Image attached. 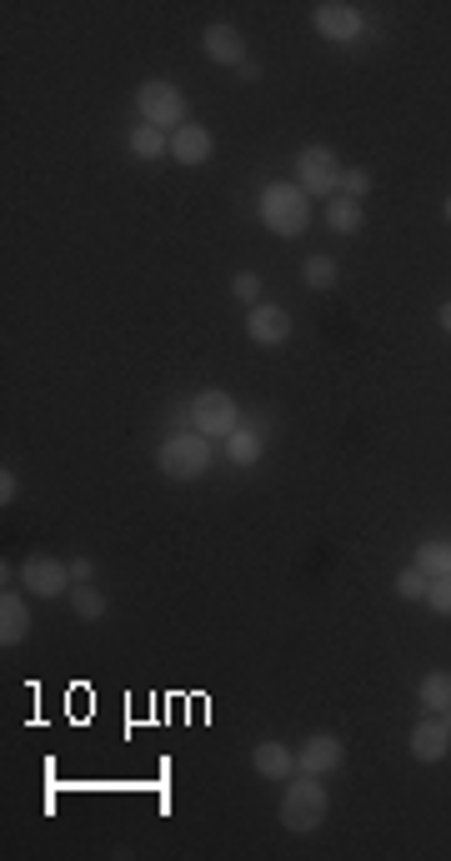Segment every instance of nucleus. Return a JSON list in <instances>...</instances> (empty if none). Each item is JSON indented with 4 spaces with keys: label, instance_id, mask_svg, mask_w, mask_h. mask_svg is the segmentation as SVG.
I'll return each instance as SVG.
<instances>
[{
    "label": "nucleus",
    "instance_id": "nucleus-1",
    "mask_svg": "<svg viewBox=\"0 0 451 861\" xmlns=\"http://www.w3.org/2000/svg\"><path fill=\"white\" fill-rule=\"evenodd\" d=\"M256 216H262V226L271 230V236H306V226H311V196H306L296 181H271V186H262V196H256Z\"/></svg>",
    "mask_w": 451,
    "mask_h": 861
},
{
    "label": "nucleus",
    "instance_id": "nucleus-2",
    "mask_svg": "<svg viewBox=\"0 0 451 861\" xmlns=\"http://www.w3.org/2000/svg\"><path fill=\"white\" fill-rule=\"evenodd\" d=\"M326 811H331V797H326L321 777L296 771V777L286 781V797H281V827L291 831V837H311L326 821Z\"/></svg>",
    "mask_w": 451,
    "mask_h": 861
},
{
    "label": "nucleus",
    "instance_id": "nucleus-3",
    "mask_svg": "<svg viewBox=\"0 0 451 861\" xmlns=\"http://www.w3.org/2000/svg\"><path fill=\"white\" fill-rule=\"evenodd\" d=\"M211 437H201V431H181V437H166L156 451V467L166 471L171 481H196L211 471Z\"/></svg>",
    "mask_w": 451,
    "mask_h": 861
},
{
    "label": "nucleus",
    "instance_id": "nucleus-4",
    "mask_svg": "<svg viewBox=\"0 0 451 861\" xmlns=\"http://www.w3.org/2000/svg\"><path fill=\"white\" fill-rule=\"evenodd\" d=\"M186 416H191V431H201V437H211V441H226L242 426V406H236V396L232 391H196L186 401Z\"/></svg>",
    "mask_w": 451,
    "mask_h": 861
},
{
    "label": "nucleus",
    "instance_id": "nucleus-5",
    "mask_svg": "<svg viewBox=\"0 0 451 861\" xmlns=\"http://www.w3.org/2000/svg\"><path fill=\"white\" fill-rule=\"evenodd\" d=\"M136 111H141V121L146 125H156V131H166V135H176L181 125L191 121V105H186V91L181 85H171V81H146L136 91Z\"/></svg>",
    "mask_w": 451,
    "mask_h": 861
},
{
    "label": "nucleus",
    "instance_id": "nucleus-6",
    "mask_svg": "<svg viewBox=\"0 0 451 861\" xmlns=\"http://www.w3.org/2000/svg\"><path fill=\"white\" fill-rule=\"evenodd\" d=\"M341 161H336L331 146H301L296 151V186L306 191V196H341Z\"/></svg>",
    "mask_w": 451,
    "mask_h": 861
},
{
    "label": "nucleus",
    "instance_id": "nucleus-7",
    "mask_svg": "<svg viewBox=\"0 0 451 861\" xmlns=\"http://www.w3.org/2000/svg\"><path fill=\"white\" fill-rule=\"evenodd\" d=\"M21 586L31 596H71V561H61V556H51V551H35V556H25L21 561Z\"/></svg>",
    "mask_w": 451,
    "mask_h": 861
},
{
    "label": "nucleus",
    "instance_id": "nucleus-8",
    "mask_svg": "<svg viewBox=\"0 0 451 861\" xmlns=\"http://www.w3.org/2000/svg\"><path fill=\"white\" fill-rule=\"evenodd\" d=\"M311 25H316V35L331 45H357L361 35H367V16H361L357 6H347V0H321L311 11Z\"/></svg>",
    "mask_w": 451,
    "mask_h": 861
},
{
    "label": "nucleus",
    "instance_id": "nucleus-9",
    "mask_svg": "<svg viewBox=\"0 0 451 861\" xmlns=\"http://www.w3.org/2000/svg\"><path fill=\"white\" fill-rule=\"evenodd\" d=\"M201 51L211 55L216 65H232L236 75L252 65V55H246V41H242V31H236L232 21H211L206 31H201Z\"/></svg>",
    "mask_w": 451,
    "mask_h": 861
},
{
    "label": "nucleus",
    "instance_id": "nucleus-10",
    "mask_svg": "<svg viewBox=\"0 0 451 861\" xmlns=\"http://www.w3.org/2000/svg\"><path fill=\"white\" fill-rule=\"evenodd\" d=\"M246 336H252L256 346L291 341V311H286V306H271V301L252 306V311H246Z\"/></svg>",
    "mask_w": 451,
    "mask_h": 861
},
{
    "label": "nucleus",
    "instance_id": "nucleus-11",
    "mask_svg": "<svg viewBox=\"0 0 451 861\" xmlns=\"http://www.w3.org/2000/svg\"><path fill=\"white\" fill-rule=\"evenodd\" d=\"M411 761H421V767H437L441 757L451 751V731H447V721L441 716H421L417 727H411Z\"/></svg>",
    "mask_w": 451,
    "mask_h": 861
},
{
    "label": "nucleus",
    "instance_id": "nucleus-12",
    "mask_svg": "<svg viewBox=\"0 0 451 861\" xmlns=\"http://www.w3.org/2000/svg\"><path fill=\"white\" fill-rule=\"evenodd\" d=\"M341 757H347V747L336 737H326V731H316V737H306L301 747H296V771H306V777H326V771L341 767Z\"/></svg>",
    "mask_w": 451,
    "mask_h": 861
},
{
    "label": "nucleus",
    "instance_id": "nucleus-13",
    "mask_svg": "<svg viewBox=\"0 0 451 861\" xmlns=\"http://www.w3.org/2000/svg\"><path fill=\"white\" fill-rule=\"evenodd\" d=\"M211 151H216V141H211V131L196 121H186L171 135V161H176V166H206Z\"/></svg>",
    "mask_w": 451,
    "mask_h": 861
},
{
    "label": "nucleus",
    "instance_id": "nucleus-14",
    "mask_svg": "<svg viewBox=\"0 0 451 861\" xmlns=\"http://www.w3.org/2000/svg\"><path fill=\"white\" fill-rule=\"evenodd\" d=\"M31 636V606H25L21 592H0V646H21Z\"/></svg>",
    "mask_w": 451,
    "mask_h": 861
},
{
    "label": "nucleus",
    "instance_id": "nucleus-15",
    "mask_svg": "<svg viewBox=\"0 0 451 861\" xmlns=\"http://www.w3.org/2000/svg\"><path fill=\"white\" fill-rule=\"evenodd\" d=\"M221 451H226V461H232V467H242V471H252L256 461L266 457V431H256L252 421L246 426H236L232 437L221 441Z\"/></svg>",
    "mask_w": 451,
    "mask_h": 861
},
{
    "label": "nucleus",
    "instance_id": "nucleus-16",
    "mask_svg": "<svg viewBox=\"0 0 451 861\" xmlns=\"http://www.w3.org/2000/svg\"><path fill=\"white\" fill-rule=\"evenodd\" d=\"M252 767L262 771L266 781H291L296 777V751L286 741H256L252 747Z\"/></svg>",
    "mask_w": 451,
    "mask_h": 861
},
{
    "label": "nucleus",
    "instance_id": "nucleus-17",
    "mask_svg": "<svg viewBox=\"0 0 451 861\" xmlns=\"http://www.w3.org/2000/svg\"><path fill=\"white\" fill-rule=\"evenodd\" d=\"M361 221H367L361 201H351V196H331V201H326V226H331L336 236H357Z\"/></svg>",
    "mask_w": 451,
    "mask_h": 861
},
{
    "label": "nucleus",
    "instance_id": "nucleus-18",
    "mask_svg": "<svg viewBox=\"0 0 451 861\" xmlns=\"http://www.w3.org/2000/svg\"><path fill=\"white\" fill-rule=\"evenodd\" d=\"M417 701H421V711H431V716L447 711V706H451V672H427V676H421Z\"/></svg>",
    "mask_w": 451,
    "mask_h": 861
},
{
    "label": "nucleus",
    "instance_id": "nucleus-19",
    "mask_svg": "<svg viewBox=\"0 0 451 861\" xmlns=\"http://www.w3.org/2000/svg\"><path fill=\"white\" fill-rule=\"evenodd\" d=\"M131 156H136V161H161V156H171V135L141 121L136 131H131Z\"/></svg>",
    "mask_w": 451,
    "mask_h": 861
},
{
    "label": "nucleus",
    "instance_id": "nucleus-20",
    "mask_svg": "<svg viewBox=\"0 0 451 861\" xmlns=\"http://www.w3.org/2000/svg\"><path fill=\"white\" fill-rule=\"evenodd\" d=\"M71 612L81 616V622H101V616L111 612V602H105V592H95V582H75L71 586Z\"/></svg>",
    "mask_w": 451,
    "mask_h": 861
},
{
    "label": "nucleus",
    "instance_id": "nucleus-21",
    "mask_svg": "<svg viewBox=\"0 0 451 861\" xmlns=\"http://www.w3.org/2000/svg\"><path fill=\"white\" fill-rule=\"evenodd\" d=\"M336 276H341V266H336L331 256H306L301 260V280L311 286V291H331Z\"/></svg>",
    "mask_w": 451,
    "mask_h": 861
},
{
    "label": "nucleus",
    "instance_id": "nucleus-22",
    "mask_svg": "<svg viewBox=\"0 0 451 861\" xmlns=\"http://www.w3.org/2000/svg\"><path fill=\"white\" fill-rule=\"evenodd\" d=\"M417 571H427V576H447V571H451V541H421V546H417Z\"/></svg>",
    "mask_w": 451,
    "mask_h": 861
},
{
    "label": "nucleus",
    "instance_id": "nucleus-23",
    "mask_svg": "<svg viewBox=\"0 0 451 861\" xmlns=\"http://www.w3.org/2000/svg\"><path fill=\"white\" fill-rule=\"evenodd\" d=\"M427 586H431V576H427V571H417V566H407L397 576V596H401V602H427Z\"/></svg>",
    "mask_w": 451,
    "mask_h": 861
},
{
    "label": "nucleus",
    "instance_id": "nucleus-24",
    "mask_svg": "<svg viewBox=\"0 0 451 861\" xmlns=\"http://www.w3.org/2000/svg\"><path fill=\"white\" fill-rule=\"evenodd\" d=\"M232 291H236V301L262 306V276H256V270H236V276H232Z\"/></svg>",
    "mask_w": 451,
    "mask_h": 861
},
{
    "label": "nucleus",
    "instance_id": "nucleus-25",
    "mask_svg": "<svg viewBox=\"0 0 451 861\" xmlns=\"http://www.w3.org/2000/svg\"><path fill=\"white\" fill-rule=\"evenodd\" d=\"M427 606L437 616H451V571L447 576H431V586H427Z\"/></svg>",
    "mask_w": 451,
    "mask_h": 861
},
{
    "label": "nucleus",
    "instance_id": "nucleus-26",
    "mask_svg": "<svg viewBox=\"0 0 451 861\" xmlns=\"http://www.w3.org/2000/svg\"><path fill=\"white\" fill-rule=\"evenodd\" d=\"M367 191H371V171L367 166H347V171H341V196L361 201Z\"/></svg>",
    "mask_w": 451,
    "mask_h": 861
},
{
    "label": "nucleus",
    "instance_id": "nucleus-27",
    "mask_svg": "<svg viewBox=\"0 0 451 861\" xmlns=\"http://www.w3.org/2000/svg\"><path fill=\"white\" fill-rule=\"evenodd\" d=\"M16 496H21V476H16V471L6 467V471H0V506L11 511V506H16Z\"/></svg>",
    "mask_w": 451,
    "mask_h": 861
},
{
    "label": "nucleus",
    "instance_id": "nucleus-28",
    "mask_svg": "<svg viewBox=\"0 0 451 861\" xmlns=\"http://www.w3.org/2000/svg\"><path fill=\"white\" fill-rule=\"evenodd\" d=\"M71 582H95V561L91 556H75L71 561Z\"/></svg>",
    "mask_w": 451,
    "mask_h": 861
},
{
    "label": "nucleus",
    "instance_id": "nucleus-29",
    "mask_svg": "<svg viewBox=\"0 0 451 861\" xmlns=\"http://www.w3.org/2000/svg\"><path fill=\"white\" fill-rule=\"evenodd\" d=\"M437 326H441V331L451 336V301H441V311H437Z\"/></svg>",
    "mask_w": 451,
    "mask_h": 861
},
{
    "label": "nucleus",
    "instance_id": "nucleus-30",
    "mask_svg": "<svg viewBox=\"0 0 451 861\" xmlns=\"http://www.w3.org/2000/svg\"><path fill=\"white\" fill-rule=\"evenodd\" d=\"M441 216H447V226H451V196H447V206H441Z\"/></svg>",
    "mask_w": 451,
    "mask_h": 861
},
{
    "label": "nucleus",
    "instance_id": "nucleus-31",
    "mask_svg": "<svg viewBox=\"0 0 451 861\" xmlns=\"http://www.w3.org/2000/svg\"><path fill=\"white\" fill-rule=\"evenodd\" d=\"M441 721H447V731H451V706H447V711H441Z\"/></svg>",
    "mask_w": 451,
    "mask_h": 861
}]
</instances>
